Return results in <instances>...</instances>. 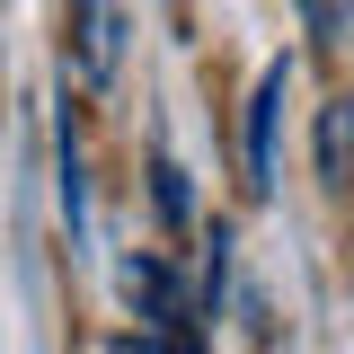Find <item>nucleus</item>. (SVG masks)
I'll use <instances>...</instances> for the list:
<instances>
[{
    "instance_id": "7ed1b4c3",
    "label": "nucleus",
    "mask_w": 354,
    "mask_h": 354,
    "mask_svg": "<svg viewBox=\"0 0 354 354\" xmlns=\"http://www.w3.org/2000/svg\"><path fill=\"white\" fill-rule=\"evenodd\" d=\"M319 186H328V195L354 186V88H337V97L319 106Z\"/></svg>"
},
{
    "instance_id": "423d86ee",
    "label": "nucleus",
    "mask_w": 354,
    "mask_h": 354,
    "mask_svg": "<svg viewBox=\"0 0 354 354\" xmlns=\"http://www.w3.org/2000/svg\"><path fill=\"white\" fill-rule=\"evenodd\" d=\"M151 204H160L169 230H186V213H195V204H186V169H177L169 151H151Z\"/></svg>"
},
{
    "instance_id": "f257e3e1",
    "label": "nucleus",
    "mask_w": 354,
    "mask_h": 354,
    "mask_svg": "<svg viewBox=\"0 0 354 354\" xmlns=\"http://www.w3.org/2000/svg\"><path fill=\"white\" fill-rule=\"evenodd\" d=\"M71 71L88 88L124 71V0H71Z\"/></svg>"
},
{
    "instance_id": "f03ea898",
    "label": "nucleus",
    "mask_w": 354,
    "mask_h": 354,
    "mask_svg": "<svg viewBox=\"0 0 354 354\" xmlns=\"http://www.w3.org/2000/svg\"><path fill=\"white\" fill-rule=\"evenodd\" d=\"M283 88H292V62H266L257 88H248V186L274 195V115H283Z\"/></svg>"
},
{
    "instance_id": "20e7f679",
    "label": "nucleus",
    "mask_w": 354,
    "mask_h": 354,
    "mask_svg": "<svg viewBox=\"0 0 354 354\" xmlns=\"http://www.w3.org/2000/svg\"><path fill=\"white\" fill-rule=\"evenodd\" d=\"M53 177H62V221H71V239H88V186H80V142H71V124L53 142Z\"/></svg>"
},
{
    "instance_id": "39448f33",
    "label": "nucleus",
    "mask_w": 354,
    "mask_h": 354,
    "mask_svg": "<svg viewBox=\"0 0 354 354\" xmlns=\"http://www.w3.org/2000/svg\"><path fill=\"white\" fill-rule=\"evenodd\" d=\"M115 283H124V301H133V310L169 319V266H160V257H124V274H115Z\"/></svg>"
},
{
    "instance_id": "6e6552de",
    "label": "nucleus",
    "mask_w": 354,
    "mask_h": 354,
    "mask_svg": "<svg viewBox=\"0 0 354 354\" xmlns=\"http://www.w3.org/2000/svg\"><path fill=\"white\" fill-rule=\"evenodd\" d=\"M292 9H301L310 27H337V0H292Z\"/></svg>"
},
{
    "instance_id": "0eeeda50",
    "label": "nucleus",
    "mask_w": 354,
    "mask_h": 354,
    "mask_svg": "<svg viewBox=\"0 0 354 354\" xmlns=\"http://www.w3.org/2000/svg\"><path fill=\"white\" fill-rule=\"evenodd\" d=\"M151 354H204V346H195V337L177 328V310H169V319H160V346H151Z\"/></svg>"
}]
</instances>
